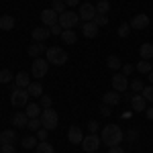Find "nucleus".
Wrapping results in <instances>:
<instances>
[{"instance_id": "50", "label": "nucleus", "mask_w": 153, "mask_h": 153, "mask_svg": "<svg viewBox=\"0 0 153 153\" xmlns=\"http://www.w3.org/2000/svg\"><path fill=\"white\" fill-rule=\"evenodd\" d=\"M86 153H96V151H86Z\"/></svg>"}, {"instance_id": "39", "label": "nucleus", "mask_w": 153, "mask_h": 153, "mask_svg": "<svg viewBox=\"0 0 153 153\" xmlns=\"http://www.w3.org/2000/svg\"><path fill=\"white\" fill-rule=\"evenodd\" d=\"M49 31H51V35H55V37H61V33H63V29H61V25H59V23L51 25Z\"/></svg>"}, {"instance_id": "35", "label": "nucleus", "mask_w": 153, "mask_h": 153, "mask_svg": "<svg viewBox=\"0 0 153 153\" xmlns=\"http://www.w3.org/2000/svg\"><path fill=\"white\" fill-rule=\"evenodd\" d=\"M96 10L100 12V14H106V12L110 10V2H108V0H98V4H96Z\"/></svg>"}, {"instance_id": "18", "label": "nucleus", "mask_w": 153, "mask_h": 153, "mask_svg": "<svg viewBox=\"0 0 153 153\" xmlns=\"http://www.w3.org/2000/svg\"><path fill=\"white\" fill-rule=\"evenodd\" d=\"M131 106H133L135 112H145V108H147V100L143 98V94H135L133 98H131Z\"/></svg>"}, {"instance_id": "13", "label": "nucleus", "mask_w": 153, "mask_h": 153, "mask_svg": "<svg viewBox=\"0 0 153 153\" xmlns=\"http://www.w3.org/2000/svg\"><path fill=\"white\" fill-rule=\"evenodd\" d=\"M68 141L71 143V145H82L84 141V133H82V127H70V131H68Z\"/></svg>"}, {"instance_id": "6", "label": "nucleus", "mask_w": 153, "mask_h": 153, "mask_svg": "<svg viewBox=\"0 0 153 153\" xmlns=\"http://www.w3.org/2000/svg\"><path fill=\"white\" fill-rule=\"evenodd\" d=\"M10 104L14 108H25V106L29 104V92L25 88H14L10 94Z\"/></svg>"}, {"instance_id": "20", "label": "nucleus", "mask_w": 153, "mask_h": 153, "mask_svg": "<svg viewBox=\"0 0 153 153\" xmlns=\"http://www.w3.org/2000/svg\"><path fill=\"white\" fill-rule=\"evenodd\" d=\"M25 112H27V117L29 118H41V112H43V108L35 102H29V104L25 106Z\"/></svg>"}, {"instance_id": "28", "label": "nucleus", "mask_w": 153, "mask_h": 153, "mask_svg": "<svg viewBox=\"0 0 153 153\" xmlns=\"http://www.w3.org/2000/svg\"><path fill=\"white\" fill-rule=\"evenodd\" d=\"M37 143H39V139H37V137H33V135L23 137V147H25V149H35Z\"/></svg>"}, {"instance_id": "34", "label": "nucleus", "mask_w": 153, "mask_h": 153, "mask_svg": "<svg viewBox=\"0 0 153 153\" xmlns=\"http://www.w3.org/2000/svg\"><path fill=\"white\" fill-rule=\"evenodd\" d=\"M51 8L57 12V14H61V12H65V10H68V6H65V2H63V0H53Z\"/></svg>"}, {"instance_id": "22", "label": "nucleus", "mask_w": 153, "mask_h": 153, "mask_svg": "<svg viewBox=\"0 0 153 153\" xmlns=\"http://www.w3.org/2000/svg\"><path fill=\"white\" fill-rule=\"evenodd\" d=\"M61 41H63L65 45H74V43L78 41L76 31H74V29H63V33H61Z\"/></svg>"}, {"instance_id": "3", "label": "nucleus", "mask_w": 153, "mask_h": 153, "mask_svg": "<svg viewBox=\"0 0 153 153\" xmlns=\"http://www.w3.org/2000/svg\"><path fill=\"white\" fill-rule=\"evenodd\" d=\"M57 123H59L57 112L53 108H43V112H41V125H43V129H47V131L57 129Z\"/></svg>"}, {"instance_id": "51", "label": "nucleus", "mask_w": 153, "mask_h": 153, "mask_svg": "<svg viewBox=\"0 0 153 153\" xmlns=\"http://www.w3.org/2000/svg\"><path fill=\"white\" fill-rule=\"evenodd\" d=\"M151 68H153V61H151Z\"/></svg>"}, {"instance_id": "32", "label": "nucleus", "mask_w": 153, "mask_h": 153, "mask_svg": "<svg viewBox=\"0 0 153 153\" xmlns=\"http://www.w3.org/2000/svg\"><path fill=\"white\" fill-rule=\"evenodd\" d=\"M131 31H133L131 25L129 23H123L120 27H118V37H120V39H127V37L131 35Z\"/></svg>"}, {"instance_id": "26", "label": "nucleus", "mask_w": 153, "mask_h": 153, "mask_svg": "<svg viewBox=\"0 0 153 153\" xmlns=\"http://www.w3.org/2000/svg\"><path fill=\"white\" fill-rule=\"evenodd\" d=\"M35 149H37V153H55V147L49 141H39Z\"/></svg>"}, {"instance_id": "24", "label": "nucleus", "mask_w": 153, "mask_h": 153, "mask_svg": "<svg viewBox=\"0 0 153 153\" xmlns=\"http://www.w3.org/2000/svg\"><path fill=\"white\" fill-rule=\"evenodd\" d=\"M139 55L141 59H153V43H143L141 47H139Z\"/></svg>"}, {"instance_id": "47", "label": "nucleus", "mask_w": 153, "mask_h": 153, "mask_svg": "<svg viewBox=\"0 0 153 153\" xmlns=\"http://www.w3.org/2000/svg\"><path fill=\"white\" fill-rule=\"evenodd\" d=\"M145 117L149 118V120H153V106H149V108H145Z\"/></svg>"}, {"instance_id": "12", "label": "nucleus", "mask_w": 153, "mask_h": 153, "mask_svg": "<svg viewBox=\"0 0 153 153\" xmlns=\"http://www.w3.org/2000/svg\"><path fill=\"white\" fill-rule=\"evenodd\" d=\"M31 37H33V41H37V43H43L47 37H51V31H49V27L41 25V27H35L31 31Z\"/></svg>"}, {"instance_id": "38", "label": "nucleus", "mask_w": 153, "mask_h": 153, "mask_svg": "<svg viewBox=\"0 0 153 153\" xmlns=\"http://www.w3.org/2000/svg\"><path fill=\"white\" fill-rule=\"evenodd\" d=\"M39 102H41V108H51V104H53L51 96H47V94L41 96V98H39Z\"/></svg>"}, {"instance_id": "15", "label": "nucleus", "mask_w": 153, "mask_h": 153, "mask_svg": "<svg viewBox=\"0 0 153 153\" xmlns=\"http://www.w3.org/2000/svg\"><path fill=\"white\" fill-rule=\"evenodd\" d=\"M31 82H33V80H31V76H29V74L19 71V74L14 76V82H12V84H14V88H25V90H27Z\"/></svg>"}, {"instance_id": "2", "label": "nucleus", "mask_w": 153, "mask_h": 153, "mask_svg": "<svg viewBox=\"0 0 153 153\" xmlns=\"http://www.w3.org/2000/svg\"><path fill=\"white\" fill-rule=\"evenodd\" d=\"M45 59H47L51 65H63L68 61V51L61 49V47H47Z\"/></svg>"}, {"instance_id": "27", "label": "nucleus", "mask_w": 153, "mask_h": 153, "mask_svg": "<svg viewBox=\"0 0 153 153\" xmlns=\"http://www.w3.org/2000/svg\"><path fill=\"white\" fill-rule=\"evenodd\" d=\"M120 65H123V61L118 55H108L106 57V68H110V70H120Z\"/></svg>"}, {"instance_id": "44", "label": "nucleus", "mask_w": 153, "mask_h": 153, "mask_svg": "<svg viewBox=\"0 0 153 153\" xmlns=\"http://www.w3.org/2000/svg\"><path fill=\"white\" fill-rule=\"evenodd\" d=\"M100 114H102V117H110V106L102 104V106H100Z\"/></svg>"}, {"instance_id": "49", "label": "nucleus", "mask_w": 153, "mask_h": 153, "mask_svg": "<svg viewBox=\"0 0 153 153\" xmlns=\"http://www.w3.org/2000/svg\"><path fill=\"white\" fill-rule=\"evenodd\" d=\"M147 80H149V82H151V84H153V70H151V71H149V74H147Z\"/></svg>"}, {"instance_id": "5", "label": "nucleus", "mask_w": 153, "mask_h": 153, "mask_svg": "<svg viewBox=\"0 0 153 153\" xmlns=\"http://www.w3.org/2000/svg\"><path fill=\"white\" fill-rule=\"evenodd\" d=\"M49 63L45 57H37L33 59V65H31V78H43V76H47V71H49Z\"/></svg>"}, {"instance_id": "41", "label": "nucleus", "mask_w": 153, "mask_h": 153, "mask_svg": "<svg viewBox=\"0 0 153 153\" xmlns=\"http://www.w3.org/2000/svg\"><path fill=\"white\" fill-rule=\"evenodd\" d=\"M88 131L96 135V133L100 131V123H98V120H90V123H88Z\"/></svg>"}, {"instance_id": "31", "label": "nucleus", "mask_w": 153, "mask_h": 153, "mask_svg": "<svg viewBox=\"0 0 153 153\" xmlns=\"http://www.w3.org/2000/svg\"><path fill=\"white\" fill-rule=\"evenodd\" d=\"M153 68H151V61H147V59H141L139 63H137V71H141V74H149Z\"/></svg>"}, {"instance_id": "10", "label": "nucleus", "mask_w": 153, "mask_h": 153, "mask_svg": "<svg viewBox=\"0 0 153 153\" xmlns=\"http://www.w3.org/2000/svg\"><path fill=\"white\" fill-rule=\"evenodd\" d=\"M100 33V27L94 23V21H88V23H82V35L86 39H96Z\"/></svg>"}, {"instance_id": "4", "label": "nucleus", "mask_w": 153, "mask_h": 153, "mask_svg": "<svg viewBox=\"0 0 153 153\" xmlns=\"http://www.w3.org/2000/svg\"><path fill=\"white\" fill-rule=\"evenodd\" d=\"M57 23L61 25V29H76L78 27V23H80V14L74 10H65L59 14Z\"/></svg>"}, {"instance_id": "21", "label": "nucleus", "mask_w": 153, "mask_h": 153, "mask_svg": "<svg viewBox=\"0 0 153 153\" xmlns=\"http://www.w3.org/2000/svg\"><path fill=\"white\" fill-rule=\"evenodd\" d=\"M27 92H29V96H33V98H41L43 96V86H41L39 80H33V82L29 84Z\"/></svg>"}, {"instance_id": "8", "label": "nucleus", "mask_w": 153, "mask_h": 153, "mask_svg": "<svg viewBox=\"0 0 153 153\" xmlns=\"http://www.w3.org/2000/svg\"><path fill=\"white\" fill-rule=\"evenodd\" d=\"M129 25H131V29L143 31V29H147V27H149V16H147V14H143V12H139V14H135V16L129 21Z\"/></svg>"}, {"instance_id": "14", "label": "nucleus", "mask_w": 153, "mask_h": 153, "mask_svg": "<svg viewBox=\"0 0 153 153\" xmlns=\"http://www.w3.org/2000/svg\"><path fill=\"white\" fill-rule=\"evenodd\" d=\"M59 19V14L53 8H45V10H41V23L45 25V27H51V25H55Z\"/></svg>"}, {"instance_id": "42", "label": "nucleus", "mask_w": 153, "mask_h": 153, "mask_svg": "<svg viewBox=\"0 0 153 153\" xmlns=\"http://www.w3.org/2000/svg\"><path fill=\"white\" fill-rule=\"evenodd\" d=\"M47 137H49V131L47 129L41 127V129L37 131V139H39V141H47Z\"/></svg>"}, {"instance_id": "40", "label": "nucleus", "mask_w": 153, "mask_h": 153, "mask_svg": "<svg viewBox=\"0 0 153 153\" xmlns=\"http://www.w3.org/2000/svg\"><path fill=\"white\" fill-rule=\"evenodd\" d=\"M0 153H16V149H14V145H12V143H2Z\"/></svg>"}, {"instance_id": "33", "label": "nucleus", "mask_w": 153, "mask_h": 153, "mask_svg": "<svg viewBox=\"0 0 153 153\" xmlns=\"http://www.w3.org/2000/svg\"><path fill=\"white\" fill-rule=\"evenodd\" d=\"M41 127H43V125H41V118H29V125H27V129H29V131L37 133Z\"/></svg>"}, {"instance_id": "46", "label": "nucleus", "mask_w": 153, "mask_h": 153, "mask_svg": "<svg viewBox=\"0 0 153 153\" xmlns=\"http://www.w3.org/2000/svg\"><path fill=\"white\" fill-rule=\"evenodd\" d=\"M63 2H65V6H71V8H74V6H80V4H82L80 0H63Z\"/></svg>"}, {"instance_id": "7", "label": "nucleus", "mask_w": 153, "mask_h": 153, "mask_svg": "<svg viewBox=\"0 0 153 153\" xmlns=\"http://www.w3.org/2000/svg\"><path fill=\"white\" fill-rule=\"evenodd\" d=\"M78 14H80V21L88 23V21H94V16L98 14V10H96L94 4H90V2H82V4H80Z\"/></svg>"}, {"instance_id": "52", "label": "nucleus", "mask_w": 153, "mask_h": 153, "mask_svg": "<svg viewBox=\"0 0 153 153\" xmlns=\"http://www.w3.org/2000/svg\"><path fill=\"white\" fill-rule=\"evenodd\" d=\"M0 135H2V131H0Z\"/></svg>"}, {"instance_id": "25", "label": "nucleus", "mask_w": 153, "mask_h": 153, "mask_svg": "<svg viewBox=\"0 0 153 153\" xmlns=\"http://www.w3.org/2000/svg\"><path fill=\"white\" fill-rule=\"evenodd\" d=\"M14 141H16V131H14V129L2 131V135H0V143H14Z\"/></svg>"}, {"instance_id": "16", "label": "nucleus", "mask_w": 153, "mask_h": 153, "mask_svg": "<svg viewBox=\"0 0 153 153\" xmlns=\"http://www.w3.org/2000/svg\"><path fill=\"white\" fill-rule=\"evenodd\" d=\"M12 125L14 127H19V129H23V127H27L29 125V117H27V112L25 110H16L14 114H12Z\"/></svg>"}, {"instance_id": "45", "label": "nucleus", "mask_w": 153, "mask_h": 153, "mask_svg": "<svg viewBox=\"0 0 153 153\" xmlns=\"http://www.w3.org/2000/svg\"><path fill=\"white\" fill-rule=\"evenodd\" d=\"M108 153H125V149L120 145H114V147H108Z\"/></svg>"}, {"instance_id": "37", "label": "nucleus", "mask_w": 153, "mask_h": 153, "mask_svg": "<svg viewBox=\"0 0 153 153\" xmlns=\"http://www.w3.org/2000/svg\"><path fill=\"white\" fill-rule=\"evenodd\" d=\"M141 94H143V98H145L147 102H153V84H151V86H145Z\"/></svg>"}, {"instance_id": "9", "label": "nucleus", "mask_w": 153, "mask_h": 153, "mask_svg": "<svg viewBox=\"0 0 153 153\" xmlns=\"http://www.w3.org/2000/svg\"><path fill=\"white\" fill-rule=\"evenodd\" d=\"M100 137L98 135H94V133H90L88 137H84V141H82V149L84 151H96L98 147H100Z\"/></svg>"}, {"instance_id": "29", "label": "nucleus", "mask_w": 153, "mask_h": 153, "mask_svg": "<svg viewBox=\"0 0 153 153\" xmlns=\"http://www.w3.org/2000/svg\"><path fill=\"white\" fill-rule=\"evenodd\" d=\"M129 88L133 90V92H135V94H141V92H143V88H145V84H143L141 80H139V78H135L133 82H129Z\"/></svg>"}, {"instance_id": "23", "label": "nucleus", "mask_w": 153, "mask_h": 153, "mask_svg": "<svg viewBox=\"0 0 153 153\" xmlns=\"http://www.w3.org/2000/svg\"><path fill=\"white\" fill-rule=\"evenodd\" d=\"M0 29H2V31H12V29H14V16L2 14V16H0Z\"/></svg>"}, {"instance_id": "11", "label": "nucleus", "mask_w": 153, "mask_h": 153, "mask_svg": "<svg viewBox=\"0 0 153 153\" xmlns=\"http://www.w3.org/2000/svg\"><path fill=\"white\" fill-rule=\"evenodd\" d=\"M129 88V80H127V76L125 74H114L112 76V90H117V92H125Z\"/></svg>"}, {"instance_id": "1", "label": "nucleus", "mask_w": 153, "mask_h": 153, "mask_svg": "<svg viewBox=\"0 0 153 153\" xmlns=\"http://www.w3.org/2000/svg\"><path fill=\"white\" fill-rule=\"evenodd\" d=\"M125 139V133L118 125H106L104 129L100 131V141L104 143L106 147H114V145H120Z\"/></svg>"}, {"instance_id": "19", "label": "nucleus", "mask_w": 153, "mask_h": 153, "mask_svg": "<svg viewBox=\"0 0 153 153\" xmlns=\"http://www.w3.org/2000/svg\"><path fill=\"white\" fill-rule=\"evenodd\" d=\"M120 102V92L117 90H110V92H104V98H102V104H108V106H114Z\"/></svg>"}, {"instance_id": "48", "label": "nucleus", "mask_w": 153, "mask_h": 153, "mask_svg": "<svg viewBox=\"0 0 153 153\" xmlns=\"http://www.w3.org/2000/svg\"><path fill=\"white\" fill-rule=\"evenodd\" d=\"M135 137H137V131H135V129H131L129 133H127V139H131V141H135Z\"/></svg>"}, {"instance_id": "36", "label": "nucleus", "mask_w": 153, "mask_h": 153, "mask_svg": "<svg viewBox=\"0 0 153 153\" xmlns=\"http://www.w3.org/2000/svg\"><path fill=\"white\" fill-rule=\"evenodd\" d=\"M94 23L98 25V27H106V25H108V14H100V12H98L94 16Z\"/></svg>"}, {"instance_id": "30", "label": "nucleus", "mask_w": 153, "mask_h": 153, "mask_svg": "<svg viewBox=\"0 0 153 153\" xmlns=\"http://www.w3.org/2000/svg\"><path fill=\"white\" fill-rule=\"evenodd\" d=\"M14 82V76L10 70H0V84H10Z\"/></svg>"}, {"instance_id": "43", "label": "nucleus", "mask_w": 153, "mask_h": 153, "mask_svg": "<svg viewBox=\"0 0 153 153\" xmlns=\"http://www.w3.org/2000/svg\"><path fill=\"white\" fill-rule=\"evenodd\" d=\"M133 71H135V65H131V63H125V65H123V74H125L127 78H129Z\"/></svg>"}, {"instance_id": "17", "label": "nucleus", "mask_w": 153, "mask_h": 153, "mask_svg": "<svg viewBox=\"0 0 153 153\" xmlns=\"http://www.w3.org/2000/svg\"><path fill=\"white\" fill-rule=\"evenodd\" d=\"M45 51H47V47H45L43 43H37V41H33V45H29V49H27V53H29L33 59L45 55Z\"/></svg>"}, {"instance_id": "53", "label": "nucleus", "mask_w": 153, "mask_h": 153, "mask_svg": "<svg viewBox=\"0 0 153 153\" xmlns=\"http://www.w3.org/2000/svg\"><path fill=\"white\" fill-rule=\"evenodd\" d=\"M0 147H2V143H0Z\"/></svg>"}]
</instances>
